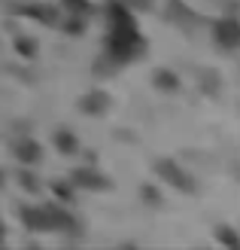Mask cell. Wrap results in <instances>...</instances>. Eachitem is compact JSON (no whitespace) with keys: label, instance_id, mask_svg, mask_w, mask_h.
Returning a JSON list of instances; mask_svg holds the SVG:
<instances>
[{"label":"cell","instance_id":"7c38bea8","mask_svg":"<svg viewBox=\"0 0 240 250\" xmlns=\"http://www.w3.org/2000/svg\"><path fill=\"white\" fill-rule=\"evenodd\" d=\"M0 183H3V171H0Z\"/></svg>","mask_w":240,"mask_h":250},{"label":"cell","instance_id":"30bf717a","mask_svg":"<svg viewBox=\"0 0 240 250\" xmlns=\"http://www.w3.org/2000/svg\"><path fill=\"white\" fill-rule=\"evenodd\" d=\"M16 49H18L24 58H34L37 55V43L34 40H16Z\"/></svg>","mask_w":240,"mask_h":250},{"label":"cell","instance_id":"8992f818","mask_svg":"<svg viewBox=\"0 0 240 250\" xmlns=\"http://www.w3.org/2000/svg\"><path fill=\"white\" fill-rule=\"evenodd\" d=\"M107 107H110V95H104V92H94V95L82 98V110H85V113H104Z\"/></svg>","mask_w":240,"mask_h":250},{"label":"cell","instance_id":"9c48e42d","mask_svg":"<svg viewBox=\"0 0 240 250\" xmlns=\"http://www.w3.org/2000/svg\"><path fill=\"white\" fill-rule=\"evenodd\" d=\"M216 238H219L225 247H240V235L231 232L228 226H219V229H216Z\"/></svg>","mask_w":240,"mask_h":250},{"label":"cell","instance_id":"ba28073f","mask_svg":"<svg viewBox=\"0 0 240 250\" xmlns=\"http://www.w3.org/2000/svg\"><path fill=\"white\" fill-rule=\"evenodd\" d=\"M155 85L173 92V89H180V80H176V73H170V70H155Z\"/></svg>","mask_w":240,"mask_h":250},{"label":"cell","instance_id":"3957f363","mask_svg":"<svg viewBox=\"0 0 240 250\" xmlns=\"http://www.w3.org/2000/svg\"><path fill=\"white\" fill-rule=\"evenodd\" d=\"M158 171L164 174V180H167L170 186H176L180 192H192V189H195V183L188 180V174H185L180 165H176L173 159H164V162H158Z\"/></svg>","mask_w":240,"mask_h":250},{"label":"cell","instance_id":"6da1fadb","mask_svg":"<svg viewBox=\"0 0 240 250\" xmlns=\"http://www.w3.org/2000/svg\"><path fill=\"white\" fill-rule=\"evenodd\" d=\"M146 52V40L137 31V21L131 9L122 3H112L107 9V40H104V55L112 64H128Z\"/></svg>","mask_w":240,"mask_h":250},{"label":"cell","instance_id":"8fae6325","mask_svg":"<svg viewBox=\"0 0 240 250\" xmlns=\"http://www.w3.org/2000/svg\"><path fill=\"white\" fill-rule=\"evenodd\" d=\"M55 192L61 195V202H64V198L70 202V198H73V189H70V186H64V183H58V186H55Z\"/></svg>","mask_w":240,"mask_h":250},{"label":"cell","instance_id":"277c9868","mask_svg":"<svg viewBox=\"0 0 240 250\" xmlns=\"http://www.w3.org/2000/svg\"><path fill=\"white\" fill-rule=\"evenodd\" d=\"M12 149H16L12 156H16L21 165H37V162L43 159V146L37 144V141H31V137H21V141L12 146Z\"/></svg>","mask_w":240,"mask_h":250},{"label":"cell","instance_id":"7a4b0ae2","mask_svg":"<svg viewBox=\"0 0 240 250\" xmlns=\"http://www.w3.org/2000/svg\"><path fill=\"white\" fill-rule=\"evenodd\" d=\"M213 40H216L219 49H228V52H234V49H240V21L237 19H219L216 24H213Z\"/></svg>","mask_w":240,"mask_h":250},{"label":"cell","instance_id":"52a82bcc","mask_svg":"<svg viewBox=\"0 0 240 250\" xmlns=\"http://www.w3.org/2000/svg\"><path fill=\"white\" fill-rule=\"evenodd\" d=\"M55 146H58L64 156H76L79 141H76V134H73V131H64V128H61V131L55 134Z\"/></svg>","mask_w":240,"mask_h":250},{"label":"cell","instance_id":"5b68a950","mask_svg":"<svg viewBox=\"0 0 240 250\" xmlns=\"http://www.w3.org/2000/svg\"><path fill=\"white\" fill-rule=\"evenodd\" d=\"M104 174L100 171H92V168H79L73 174V186H85V189H107V180H100Z\"/></svg>","mask_w":240,"mask_h":250}]
</instances>
